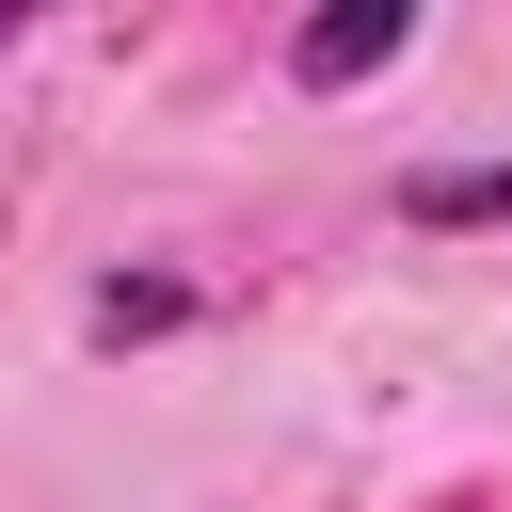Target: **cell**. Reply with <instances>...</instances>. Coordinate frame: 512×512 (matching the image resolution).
Wrapping results in <instances>:
<instances>
[{
	"label": "cell",
	"mask_w": 512,
	"mask_h": 512,
	"mask_svg": "<svg viewBox=\"0 0 512 512\" xmlns=\"http://www.w3.org/2000/svg\"><path fill=\"white\" fill-rule=\"evenodd\" d=\"M384 224H400V240H512V144H480V160H400V176H384Z\"/></svg>",
	"instance_id": "3"
},
{
	"label": "cell",
	"mask_w": 512,
	"mask_h": 512,
	"mask_svg": "<svg viewBox=\"0 0 512 512\" xmlns=\"http://www.w3.org/2000/svg\"><path fill=\"white\" fill-rule=\"evenodd\" d=\"M272 64H288V96H368V80L416 64V16H400V0H336V16H304Z\"/></svg>",
	"instance_id": "2"
},
{
	"label": "cell",
	"mask_w": 512,
	"mask_h": 512,
	"mask_svg": "<svg viewBox=\"0 0 512 512\" xmlns=\"http://www.w3.org/2000/svg\"><path fill=\"white\" fill-rule=\"evenodd\" d=\"M224 320V288L192 272V256H112L96 288H80V352H176V336H208Z\"/></svg>",
	"instance_id": "1"
}]
</instances>
